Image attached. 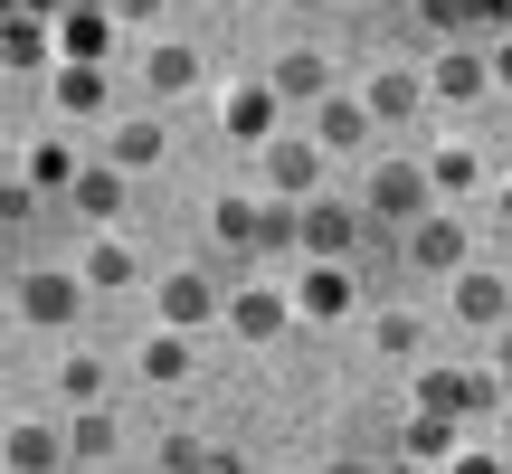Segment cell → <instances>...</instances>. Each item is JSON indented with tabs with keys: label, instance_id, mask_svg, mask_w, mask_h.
<instances>
[{
	"label": "cell",
	"instance_id": "cell-13",
	"mask_svg": "<svg viewBox=\"0 0 512 474\" xmlns=\"http://www.w3.org/2000/svg\"><path fill=\"white\" fill-rule=\"evenodd\" d=\"M266 86L285 95V105H323V95H332V57H323V48H285Z\"/></svg>",
	"mask_w": 512,
	"mask_h": 474
},
{
	"label": "cell",
	"instance_id": "cell-28",
	"mask_svg": "<svg viewBox=\"0 0 512 474\" xmlns=\"http://www.w3.org/2000/svg\"><path fill=\"white\" fill-rule=\"evenodd\" d=\"M57 399L105 408V361H95V351H67V361H57Z\"/></svg>",
	"mask_w": 512,
	"mask_h": 474
},
{
	"label": "cell",
	"instance_id": "cell-38",
	"mask_svg": "<svg viewBox=\"0 0 512 474\" xmlns=\"http://www.w3.org/2000/svg\"><path fill=\"white\" fill-rule=\"evenodd\" d=\"M494 370H503V380H512V323L494 332Z\"/></svg>",
	"mask_w": 512,
	"mask_h": 474
},
{
	"label": "cell",
	"instance_id": "cell-31",
	"mask_svg": "<svg viewBox=\"0 0 512 474\" xmlns=\"http://www.w3.org/2000/svg\"><path fill=\"white\" fill-rule=\"evenodd\" d=\"M475 143H437V152H427V181H437V190H475Z\"/></svg>",
	"mask_w": 512,
	"mask_h": 474
},
{
	"label": "cell",
	"instance_id": "cell-3",
	"mask_svg": "<svg viewBox=\"0 0 512 474\" xmlns=\"http://www.w3.org/2000/svg\"><path fill=\"white\" fill-rule=\"evenodd\" d=\"M427 200H437L427 162H380V171H370V200H361V209H370L380 228H399V237H408V228L427 219Z\"/></svg>",
	"mask_w": 512,
	"mask_h": 474
},
{
	"label": "cell",
	"instance_id": "cell-14",
	"mask_svg": "<svg viewBox=\"0 0 512 474\" xmlns=\"http://www.w3.org/2000/svg\"><path fill=\"white\" fill-rule=\"evenodd\" d=\"M48 57H57V19L10 10V29H0V67H10V76H29V67H48Z\"/></svg>",
	"mask_w": 512,
	"mask_h": 474
},
{
	"label": "cell",
	"instance_id": "cell-32",
	"mask_svg": "<svg viewBox=\"0 0 512 474\" xmlns=\"http://www.w3.org/2000/svg\"><path fill=\"white\" fill-rule=\"evenodd\" d=\"M209 456H219V446H200L190 427H171V437H162V474H209Z\"/></svg>",
	"mask_w": 512,
	"mask_h": 474
},
{
	"label": "cell",
	"instance_id": "cell-12",
	"mask_svg": "<svg viewBox=\"0 0 512 474\" xmlns=\"http://www.w3.org/2000/svg\"><path fill=\"white\" fill-rule=\"evenodd\" d=\"M484 86H494V57L484 48H446L437 67H427V95H437V105H475Z\"/></svg>",
	"mask_w": 512,
	"mask_h": 474
},
{
	"label": "cell",
	"instance_id": "cell-21",
	"mask_svg": "<svg viewBox=\"0 0 512 474\" xmlns=\"http://www.w3.org/2000/svg\"><path fill=\"white\" fill-rule=\"evenodd\" d=\"M361 95H370V114H380V124H408V114L427 105V76H408V67H380Z\"/></svg>",
	"mask_w": 512,
	"mask_h": 474
},
{
	"label": "cell",
	"instance_id": "cell-36",
	"mask_svg": "<svg viewBox=\"0 0 512 474\" xmlns=\"http://www.w3.org/2000/svg\"><path fill=\"white\" fill-rule=\"evenodd\" d=\"M105 10H114V19L133 29V19H162V0H105Z\"/></svg>",
	"mask_w": 512,
	"mask_h": 474
},
{
	"label": "cell",
	"instance_id": "cell-43",
	"mask_svg": "<svg viewBox=\"0 0 512 474\" xmlns=\"http://www.w3.org/2000/svg\"><path fill=\"white\" fill-rule=\"evenodd\" d=\"M285 10H323V0H285Z\"/></svg>",
	"mask_w": 512,
	"mask_h": 474
},
{
	"label": "cell",
	"instance_id": "cell-20",
	"mask_svg": "<svg viewBox=\"0 0 512 474\" xmlns=\"http://www.w3.org/2000/svg\"><path fill=\"white\" fill-rule=\"evenodd\" d=\"M143 86H152V95H200V48H181V38H162V48L143 57Z\"/></svg>",
	"mask_w": 512,
	"mask_h": 474
},
{
	"label": "cell",
	"instance_id": "cell-33",
	"mask_svg": "<svg viewBox=\"0 0 512 474\" xmlns=\"http://www.w3.org/2000/svg\"><path fill=\"white\" fill-rule=\"evenodd\" d=\"M418 19H427V29H446V38H456V29H475V0H418Z\"/></svg>",
	"mask_w": 512,
	"mask_h": 474
},
{
	"label": "cell",
	"instance_id": "cell-24",
	"mask_svg": "<svg viewBox=\"0 0 512 474\" xmlns=\"http://www.w3.org/2000/svg\"><path fill=\"white\" fill-rule=\"evenodd\" d=\"M256 228H266V200H238V190L209 200V237H219V247H247L256 256Z\"/></svg>",
	"mask_w": 512,
	"mask_h": 474
},
{
	"label": "cell",
	"instance_id": "cell-5",
	"mask_svg": "<svg viewBox=\"0 0 512 474\" xmlns=\"http://www.w3.org/2000/svg\"><path fill=\"white\" fill-rule=\"evenodd\" d=\"M399 256H408L418 275H465V266H475V237H465V219H446V209H427V219H418V228L399 237Z\"/></svg>",
	"mask_w": 512,
	"mask_h": 474
},
{
	"label": "cell",
	"instance_id": "cell-15",
	"mask_svg": "<svg viewBox=\"0 0 512 474\" xmlns=\"http://www.w3.org/2000/svg\"><path fill=\"white\" fill-rule=\"evenodd\" d=\"M67 209L86 228H114V219H124V162H86V181L67 190Z\"/></svg>",
	"mask_w": 512,
	"mask_h": 474
},
{
	"label": "cell",
	"instance_id": "cell-9",
	"mask_svg": "<svg viewBox=\"0 0 512 474\" xmlns=\"http://www.w3.org/2000/svg\"><path fill=\"white\" fill-rule=\"evenodd\" d=\"M446 285H456V323H475V332H503V323H512L503 266H465V275H446Z\"/></svg>",
	"mask_w": 512,
	"mask_h": 474
},
{
	"label": "cell",
	"instance_id": "cell-34",
	"mask_svg": "<svg viewBox=\"0 0 512 474\" xmlns=\"http://www.w3.org/2000/svg\"><path fill=\"white\" fill-rule=\"evenodd\" d=\"M475 19H484L494 38H512V0H475Z\"/></svg>",
	"mask_w": 512,
	"mask_h": 474
},
{
	"label": "cell",
	"instance_id": "cell-44",
	"mask_svg": "<svg viewBox=\"0 0 512 474\" xmlns=\"http://www.w3.org/2000/svg\"><path fill=\"white\" fill-rule=\"evenodd\" d=\"M361 10H370V0H361Z\"/></svg>",
	"mask_w": 512,
	"mask_h": 474
},
{
	"label": "cell",
	"instance_id": "cell-23",
	"mask_svg": "<svg viewBox=\"0 0 512 474\" xmlns=\"http://www.w3.org/2000/svg\"><path fill=\"white\" fill-rule=\"evenodd\" d=\"M133 370H143L152 389H181L190 380V332H152V342L133 351Z\"/></svg>",
	"mask_w": 512,
	"mask_h": 474
},
{
	"label": "cell",
	"instance_id": "cell-22",
	"mask_svg": "<svg viewBox=\"0 0 512 474\" xmlns=\"http://www.w3.org/2000/svg\"><path fill=\"white\" fill-rule=\"evenodd\" d=\"M19 181H29V190H76V181H86V162H76V152L48 133V143H29V152H19Z\"/></svg>",
	"mask_w": 512,
	"mask_h": 474
},
{
	"label": "cell",
	"instance_id": "cell-7",
	"mask_svg": "<svg viewBox=\"0 0 512 474\" xmlns=\"http://www.w3.org/2000/svg\"><path fill=\"white\" fill-rule=\"evenodd\" d=\"M351 247H361V209L351 200H304V256L313 266H351Z\"/></svg>",
	"mask_w": 512,
	"mask_h": 474
},
{
	"label": "cell",
	"instance_id": "cell-10",
	"mask_svg": "<svg viewBox=\"0 0 512 474\" xmlns=\"http://www.w3.org/2000/svg\"><path fill=\"white\" fill-rule=\"evenodd\" d=\"M114 29H124V19H114L105 0H76V10L57 19V57H76V67H105V48H114Z\"/></svg>",
	"mask_w": 512,
	"mask_h": 474
},
{
	"label": "cell",
	"instance_id": "cell-6",
	"mask_svg": "<svg viewBox=\"0 0 512 474\" xmlns=\"http://www.w3.org/2000/svg\"><path fill=\"white\" fill-rule=\"evenodd\" d=\"M323 162H332V152L313 143V133H275V143H266V181H275V200H323Z\"/></svg>",
	"mask_w": 512,
	"mask_h": 474
},
{
	"label": "cell",
	"instance_id": "cell-42",
	"mask_svg": "<svg viewBox=\"0 0 512 474\" xmlns=\"http://www.w3.org/2000/svg\"><path fill=\"white\" fill-rule=\"evenodd\" d=\"M503 228H512V181H503Z\"/></svg>",
	"mask_w": 512,
	"mask_h": 474
},
{
	"label": "cell",
	"instance_id": "cell-37",
	"mask_svg": "<svg viewBox=\"0 0 512 474\" xmlns=\"http://www.w3.org/2000/svg\"><path fill=\"white\" fill-rule=\"evenodd\" d=\"M494 86H512V38H494Z\"/></svg>",
	"mask_w": 512,
	"mask_h": 474
},
{
	"label": "cell",
	"instance_id": "cell-16",
	"mask_svg": "<svg viewBox=\"0 0 512 474\" xmlns=\"http://www.w3.org/2000/svg\"><path fill=\"white\" fill-rule=\"evenodd\" d=\"M275 105H285V95H275L266 76H256V86H228V105H219V124L238 133V143H275Z\"/></svg>",
	"mask_w": 512,
	"mask_h": 474
},
{
	"label": "cell",
	"instance_id": "cell-35",
	"mask_svg": "<svg viewBox=\"0 0 512 474\" xmlns=\"http://www.w3.org/2000/svg\"><path fill=\"white\" fill-rule=\"evenodd\" d=\"M446 474H503V465L484 456V446H456V465H446Z\"/></svg>",
	"mask_w": 512,
	"mask_h": 474
},
{
	"label": "cell",
	"instance_id": "cell-29",
	"mask_svg": "<svg viewBox=\"0 0 512 474\" xmlns=\"http://www.w3.org/2000/svg\"><path fill=\"white\" fill-rule=\"evenodd\" d=\"M114 446H124V437H114V418H105V408H76V427H67V456H86V465H105Z\"/></svg>",
	"mask_w": 512,
	"mask_h": 474
},
{
	"label": "cell",
	"instance_id": "cell-26",
	"mask_svg": "<svg viewBox=\"0 0 512 474\" xmlns=\"http://www.w3.org/2000/svg\"><path fill=\"white\" fill-rule=\"evenodd\" d=\"M399 456H418V465H456V418L418 408V418H408V437H399Z\"/></svg>",
	"mask_w": 512,
	"mask_h": 474
},
{
	"label": "cell",
	"instance_id": "cell-4",
	"mask_svg": "<svg viewBox=\"0 0 512 474\" xmlns=\"http://www.w3.org/2000/svg\"><path fill=\"white\" fill-rule=\"evenodd\" d=\"M503 370H418V408H437V418H484V408H503Z\"/></svg>",
	"mask_w": 512,
	"mask_h": 474
},
{
	"label": "cell",
	"instance_id": "cell-40",
	"mask_svg": "<svg viewBox=\"0 0 512 474\" xmlns=\"http://www.w3.org/2000/svg\"><path fill=\"white\" fill-rule=\"evenodd\" d=\"M323 474H370V465H361V456H342V465H323Z\"/></svg>",
	"mask_w": 512,
	"mask_h": 474
},
{
	"label": "cell",
	"instance_id": "cell-39",
	"mask_svg": "<svg viewBox=\"0 0 512 474\" xmlns=\"http://www.w3.org/2000/svg\"><path fill=\"white\" fill-rule=\"evenodd\" d=\"M209 474H247V465H238V446H219V456H209Z\"/></svg>",
	"mask_w": 512,
	"mask_h": 474
},
{
	"label": "cell",
	"instance_id": "cell-30",
	"mask_svg": "<svg viewBox=\"0 0 512 474\" xmlns=\"http://www.w3.org/2000/svg\"><path fill=\"white\" fill-rule=\"evenodd\" d=\"M370 342H380L389 361H418V351H427V313H380V332H370Z\"/></svg>",
	"mask_w": 512,
	"mask_h": 474
},
{
	"label": "cell",
	"instance_id": "cell-1",
	"mask_svg": "<svg viewBox=\"0 0 512 474\" xmlns=\"http://www.w3.org/2000/svg\"><path fill=\"white\" fill-rule=\"evenodd\" d=\"M152 323L162 332H209V323H228V294L209 285L200 266H171L162 285H152Z\"/></svg>",
	"mask_w": 512,
	"mask_h": 474
},
{
	"label": "cell",
	"instance_id": "cell-27",
	"mask_svg": "<svg viewBox=\"0 0 512 474\" xmlns=\"http://www.w3.org/2000/svg\"><path fill=\"white\" fill-rule=\"evenodd\" d=\"M48 86H57V114H105V86H114V76H105V67H76V57H67Z\"/></svg>",
	"mask_w": 512,
	"mask_h": 474
},
{
	"label": "cell",
	"instance_id": "cell-18",
	"mask_svg": "<svg viewBox=\"0 0 512 474\" xmlns=\"http://www.w3.org/2000/svg\"><path fill=\"white\" fill-rule=\"evenodd\" d=\"M76 275H86L95 294H124V285H143V256H133V237H95Z\"/></svg>",
	"mask_w": 512,
	"mask_h": 474
},
{
	"label": "cell",
	"instance_id": "cell-41",
	"mask_svg": "<svg viewBox=\"0 0 512 474\" xmlns=\"http://www.w3.org/2000/svg\"><path fill=\"white\" fill-rule=\"evenodd\" d=\"M389 474H427V465H418V456H399V465H389Z\"/></svg>",
	"mask_w": 512,
	"mask_h": 474
},
{
	"label": "cell",
	"instance_id": "cell-19",
	"mask_svg": "<svg viewBox=\"0 0 512 474\" xmlns=\"http://www.w3.org/2000/svg\"><path fill=\"white\" fill-rule=\"evenodd\" d=\"M294 313H313V323H342V313H351V266H304Z\"/></svg>",
	"mask_w": 512,
	"mask_h": 474
},
{
	"label": "cell",
	"instance_id": "cell-25",
	"mask_svg": "<svg viewBox=\"0 0 512 474\" xmlns=\"http://www.w3.org/2000/svg\"><path fill=\"white\" fill-rule=\"evenodd\" d=\"M162 143H171V133L152 124V114H114V162H124V171H152Z\"/></svg>",
	"mask_w": 512,
	"mask_h": 474
},
{
	"label": "cell",
	"instance_id": "cell-8",
	"mask_svg": "<svg viewBox=\"0 0 512 474\" xmlns=\"http://www.w3.org/2000/svg\"><path fill=\"white\" fill-rule=\"evenodd\" d=\"M370 133H380V114H370V95H342V86H332L323 105H313V143H323L332 162H342V152H361Z\"/></svg>",
	"mask_w": 512,
	"mask_h": 474
},
{
	"label": "cell",
	"instance_id": "cell-11",
	"mask_svg": "<svg viewBox=\"0 0 512 474\" xmlns=\"http://www.w3.org/2000/svg\"><path fill=\"white\" fill-rule=\"evenodd\" d=\"M285 323H294V294H285V285H247V294H228V332H238V342H275Z\"/></svg>",
	"mask_w": 512,
	"mask_h": 474
},
{
	"label": "cell",
	"instance_id": "cell-17",
	"mask_svg": "<svg viewBox=\"0 0 512 474\" xmlns=\"http://www.w3.org/2000/svg\"><path fill=\"white\" fill-rule=\"evenodd\" d=\"M0 456H10V474H57V465H67V437H57V427H38V418H10Z\"/></svg>",
	"mask_w": 512,
	"mask_h": 474
},
{
	"label": "cell",
	"instance_id": "cell-2",
	"mask_svg": "<svg viewBox=\"0 0 512 474\" xmlns=\"http://www.w3.org/2000/svg\"><path fill=\"white\" fill-rule=\"evenodd\" d=\"M86 275H67V266H29L10 285V304H19V323H38V332H57V323H76V313H86Z\"/></svg>",
	"mask_w": 512,
	"mask_h": 474
}]
</instances>
